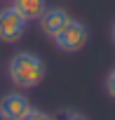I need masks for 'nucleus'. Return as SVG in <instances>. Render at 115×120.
I'll use <instances>...</instances> for the list:
<instances>
[{
  "label": "nucleus",
  "instance_id": "obj_1",
  "mask_svg": "<svg viewBox=\"0 0 115 120\" xmlns=\"http://www.w3.org/2000/svg\"><path fill=\"white\" fill-rule=\"evenodd\" d=\"M7 73H10V80L21 87V90H33L38 87L42 80H45V73H47V66L45 61L33 54V52H17L12 59H10V66H7Z\"/></svg>",
  "mask_w": 115,
  "mask_h": 120
},
{
  "label": "nucleus",
  "instance_id": "obj_2",
  "mask_svg": "<svg viewBox=\"0 0 115 120\" xmlns=\"http://www.w3.org/2000/svg\"><path fill=\"white\" fill-rule=\"evenodd\" d=\"M87 38H89L87 26L82 21H78V19H68V24L56 33L52 40H54V45L59 47L61 52H80L87 45Z\"/></svg>",
  "mask_w": 115,
  "mask_h": 120
},
{
  "label": "nucleus",
  "instance_id": "obj_3",
  "mask_svg": "<svg viewBox=\"0 0 115 120\" xmlns=\"http://www.w3.org/2000/svg\"><path fill=\"white\" fill-rule=\"evenodd\" d=\"M28 21L10 5L5 10H0V42H19L26 33Z\"/></svg>",
  "mask_w": 115,
  "mask_h": 120
},
{
  "label": "nucleus",
  "instance_id": "obj_4",
  "mask_svg": "<svg viewBox=\"0 0 115 120\" xmlns=\"http://www.w3.org/2000/svg\"><path fill=\"white\" fill-rule=\"evenodd\" d=\"M28 111H31V101L21 92H10L0 101V115H3V120H21Z\"/></svg>",
  "mask_w": 115,
  "mask_h": 120
},
{
  "label": "nucleus",
  "instance_id": "obj_5",
  "mask_svg": "<svg viewBox=\"0 0 115 120\" xmlns=\"http://www.w3.org/2000/svg\"><path fill=\"white\" fill-rule=\"evenodd\" d=\"M68 12L64 10V7H47L45 12H42V17L38 19V24H40V31L47 35V38H54L56 33H59L66 24H68Z\"/></svg>",
  "mask_w": 115,
  "mask_h": 120
},
{
  "label": "nucleus",
  "instance_id": "obj_6",
  "mask_svg": "<svg viewBox=\"0 0 115 120\" xmlns=\"http://www.w3.org/2000/svg\"><path fill=\"white\" fill-rule=\"evenodd\" d=\"M12 7L26 21H38L42 12L47 10V0H12Z\"/></svg>",
  "mask_w": 115,
  "mask_h": 120
},
{
  "label": "nucleus",
  "instance_id": "obj_7",
  "mask_svg": "<svg viewBox=\"0 0 115 120\" xmlns=\"http://www.w3.org/2000/svg\"><path fill=\"white\" fill-rule=\"evenodd\" d=\"M21 120H54V115H49V113H45V111H38V108H31Z\"/></svg>",
  "mask_w": 115,
  "mask_h": 120
},
{
  "label": "nucleus",
  "instance_id": "obj_8",
  "mask_svg": "<svg viewBox=\"0 0 115 120\" xmlns=\"http://www.w3.org/2000/svg\"><path fill=\"white\" fill-rule=\"evenodd\" d=\"M106 92H108V94L115 99V68H113V71L106 75Z\"/></svg>",
  "mask_w": 115,
  "mask_h": 120
},
{
  "label": "nucleus",
  "instance_id": "obj_9",
  "mask_svg": "<svg viewBox=\"0 0 115 120\" xmlns=\"http://www.w3.org/2000/svg\"><path fill=\"white\" fill-rule=\"evenodd\" d=\"M64 120H87L85 115H80V113H66L64 115Z\"/></svg>",
  "mask_w": 115,
  "mask_h": 120
},
{
  "label": "nucleus",
  "instance_id": "obj_10",
  "mask_svg": "<svg viewBox=\"0 0 115 120\" xmlns=\"http://www.w3.org/2000/svg\"><path fill=\"white\" fill-rule=\"evenodd\" d=\"M110 40H113V45H115V21H113V28H110Z\"/></svg>",
  "mask_w": 115,
  "mask_h": 120
},
{
  "label": "nucleus",
  "instance_id": "obj_11",
  "mask_svg": "<svg viewBox=\"0 0 115 120\" xmlns=\"http://www.w3.org/2000/svg\"><path fill=\"white\" fill-rule=\"evenodd\" d=\"M0 120H3V115H0Z\"/></svg>",
  "mask_w": 115,
  "mask_h": 120
}]
</instances>
